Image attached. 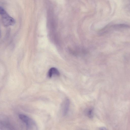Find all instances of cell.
Returning <instances> with one entry per match:
<instances>
[{"instance_id": "obj_6", "label": "cell", "mask_w": 130, "mask_h": 130, "mask_svg": "<svg viewBox=\"0 0 130 130\" xmlns=\"http://www.w3.org/2000/svg\"><path fill=\"white\" fill-rule=\"evenodd\" d=\"M99 130H108L107 129L104 127H102L99 128Z\"/></svg>"}, {"instance_id": "obj_2", "label": "cell", "mask_w": 130, "mask_h": 130, "mask_svg": "<svg viewBox=\"0 0 130 130\" xmlns=\"http://www.w3.org/2000/svg\"><path fill=\"white\" fill-rule=\"evenodd\" d=\"M19 117L20 120L24 122L27 127L31 130H35L36 128L35 122L28 116L24 114H20Z\"/></svg>"}, {"instance_id": "obj_5", "label": "cell", "mask_w": 130, "mask_h": 130, "mask_svg": "<svg viewBox=\"0 0 130 130\" xmlns=\"http://www.w3.org/2000/svg\"><path fill=\"white\" fill-rule=\"evenodd\" d=\"M86 114L88 117L91 119L93 118L94 116V110L92 108H90L87 110Z\"/></svg>"}, {"instance_id": "obj_1", "label": "cell", "mask_w": 130, "mask_h": 130, "mask_svg": "<svg viewBox=\"0 0 130 130\" xmlns=\"http://www.w3.org/2000/svg\"><path fill=\"white\" fill-rule=\"evenodd\" d=\"M0 10L2 23L5 26L8 27L15 24V20L8 15L3 8L1 7Z\"/></svg>"}, {"instance_id": "obj_4", "label": "cell", "mask_w": 130, "mask_h": 130, "mask_svg": "<svg viewBox=\"0 0 130 130\" xmlns=\"http://www.w3.org/2000/svg\"><path fill=\"white\" fill-rule=\"evenodd\" d=\"M60 73L58 70L56 68L52 67L49 70L48 73V76L50 78H51L53 75L59 76Z\"/></svg>"}, {"instance_id": "obj_3", "label": "cell", "mask_w": 130, "mask_h": 130, "mask_svg": "<svg viewBox=\"0 0 130 130\" xmlns=\"http://www.w3.org/2000/svg\"><path fill=\"white\" fill-rule=\"evenodd\" d=\"M70 101L66 99L63 102L62 105V112L63 116H66L68 113L69 109Z\"/></svg>"}]
</instances>
